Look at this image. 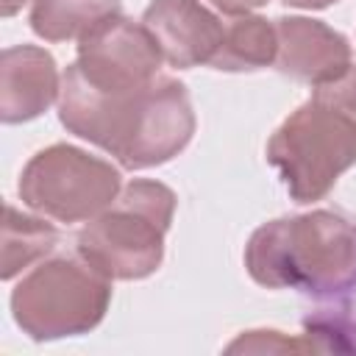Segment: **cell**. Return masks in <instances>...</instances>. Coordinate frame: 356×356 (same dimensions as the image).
Segmentation results:
<instances>
[{
	"mask_svg": "<svg viewBox=\"0 0 356 356\" xmlns=\"http://www.w3.org/2000/svg\"><path fill=\"white\" fill-rule=\"evenodd\" d=\"M142 22L164 61L178 70L211 64L225 33V22L200 0H150Z\"/></svg>",
	"mask_w": 356,
	"mask_h": 356,
	"instance_id": "ba28073f",
	"label": "cell"
},
{
	"mask_svg": "<svg viewBox=\"0 0 356 356\" xmlns=\"http://www.w3.org/2000/svg\"><path fill=\"white\" fill-rule=\"evenodd\" d=\"M278 56L275 22L259 14H239L225 19L222 44L209 67L220 72H253L273 67Z\"/></svg>",
	"mask_w": 356,
	"mask_h": 356,
	"instance_id": "8fae6325",
	"label": "cell"
},
{
	"mask_svg": "<svg viewBox=\"0 0 356 356\" xmlns=\"http://www.w3.org/2000/svg\"><path fill=\"white\" fill-rule=\"evenodd\" d=\"M275 70L312 89L334 81L350 67V42L345 33L312 17H278Z\"/></svg>",
	"mask_w": 356,
	"mask_h": 356,
	"instance_id": "9c48e42d",
	"label": "cell"
},
{
	"mask_svg": "<svg viewBox=\"0 0 356 356\" xmlns=\"http://www.w3.org/2000/svg\"><path fill=\"white\" fill-rule=\"evenodd\" d=\"M228 353L236 350H250V353H270V350H317V345L309 339H295V337H284L281 331H242V337H236L228 348Z\"/></svg>",
	"mask_w": 356,
	"mask_h": 356,
	"instance_id": "5bb4252c",
	"label": "cell"
},
{
	"mask_svg": "<svg viewBox=\"0 0 356 356\" xmlns=\"http://www.w3.org/2000/svg\"><path fill=\"white\" fill-rule=\"evenodd\" d=\"M58 245V231L44 222V217H33L19 211L14 203H6L3 222V281L17 278L31 264H39Z\"/></svg>",
	"mask_w": 356,
	"mask_h": 356,
	"instance_id": "4fadbf2b",
	"label": "cell"
},
{
	"mask_svg": "<svg viewBox=\"0 0 356 356\" xmlns=\"http://www.w3.org/2000/svg\"><path fill=\"white\" fill-rule=\"evenodd\" d=\"M108 303L111 278L78 253L42 259L11 289V317L33 342L95 331Z\"/></svg>",
	"mask_w": 356,
	"mask_h": 356,
	"instance_id": "277c9868",
	"label": "cell"
},
{
	"mask_svg": "<svg viewBox=\"0 0 356 356\" xmlns=\"http://www.w3.org/2000/svg\"><path fill=\"white\" fill-rule=\"evenodd\" d=\"M217 11H222L225 17H239V14H253L256 8H261L267 0H209Z\"/></svg>",
	"mask_w": 356,
	"mask_h": 356,
	"instance_id": "2e32d148",
	"label": "cell"
},
{
	"mask_svg": "<svg viewBox=\"0 0 356 356\" xmlns=\"http://www.w3.org/2000/svg\"><path fill=\"white\" fill-rule=\"evenodd\" d=\"M25 3H33V0H0V6H3V17H14Z\"/></svg>",
	"mask_w": 356,
	"mask_h": 356,
	"instance_id": "ac0fdd59",
	"label": "cell"
},
{
	"mask_svg": "<svg viewBox=\"0 0 356 356\" xmlns=\"http://www.w3.org/2000/svg\"><path fill=\"white\" fill-rule=\"evenodd\" d=\"M286 6H292V8H328V6H334V3H339V0H284Z\"/></svg>",
	"mask_w": 356,
	"mask_h": 356,
	"instance_id": "e0dca14e",
	"label": "cell"
},
{
	"mask_svg": "<svg viewBox=\"0 0 356 356\" xmlns=\"http://www.w3.org/2000/svg\"><path fill=\"white\" fill-rule=\"evenodd\" d=\"M61 125L114 156L125 170H147L175 159L195 134V108L178 78L159 75L128 92H100L75 64L61 75Z\"/></svg>",
	"mask_w": 356,
	"mask_h": 356,
	"instance_id": "6da1fadb",
	"label": "cell"
},
{
	"mask_svg": "<svg viewBox=\"0 0 356 356\" xmlns=\"http://www.w3.org/2000/svg\"><path fill=\"white\" fill-rule=\"evenodd\" d=\"M264 153L295 203L323 200L356 164V120L309 97L273 131Z\"/></svg>",
	"mask_w": 356,
	"mask_h": 356,
	"instance_id": "5b68a950",
	"label": "cell"
},
{
	"mask_svg": "<svg viewBox=\"0 0 356 356\" xmlns=\"http://www.w3.org/2000/svg\"><path fill=\"white\" fill-rule=\"evenodd\" d=\"M61 95L53 53L39 44H11L0 56V120L6 125L42 117Z\"/></svg>",
	"mask_w": 356,
	"mask_h": 356,
	"instance_id": "30bf717a",
	"label": "cell"
},
{
	"mask_svg": "<svg viewBox=\"0 0 356 356\" xmlns=\"http://www.w3.org/2000/svg\"><path fill=\"white\" fill-rule=\"evenodd\" d=\"M312 97L325 100V103H331L334 108H339V111H345L348 117L356 120V64L350 61V67H348L342 75H337V78L328 81V83L314 86Z\"/></svg>",
	"mask_w": 356,
	"mask_h": 356,
	"instance_id": "9a60e30c",
	"label": "cell"
},
{
	"mask_svg": "<svg viewBox=\"0 0 356 356\" xmlns=\"http://www.w3.org/2000/svg\"><path fill=\"white\" fill-rule=\"evenodd\" d=\"M117 11L120 0H33L28 22L44 42H70Z\"/></svg>",
	"mask_w": 356,
	"mask_h": 356,
	"instance_id": "7c38bea8",
	"label": "cell"
},
{
	"mask_svg": "<svg viewBox=\"0 0 356 356\" xmlns=\"http://www.w3.org/2000/svg\"><path fill=\"white\" fill-rule=\"evenodd\" d=\"M248 275L267 289L334 295L356 284V225L334 211L278 217L245 245Z\"/></svg>",
	"mask_w": 356,
	"mask_h": 356,
	"instance_id": "7a4b0ae2",
	"label": "cell"
},
{
	"mask_svg": "<svg viewBox=\"0 0 356 356\" xmlns=\"http://www.w3.org/2000/svg\"><path fill=\"white\" fill-rule=\"evenodd\" d=\"M175 192L150 178H134L117 200L75 234V253L111 281H139L164 261V236L175 214Z\"/></svg>",
	"mask_w": 356,
	"mask_h": 356,
	"instance_id": "3957f363",
	"label": "cell"
},
{
	"mask_svg": "<svg viewBox=\"0 0 356 356\" xmlns=\"http://www.w3.org/2000/svg\"><path fill=\"white\" fill-rule=\"evenodd\" d=\"M72 64L95 89L128 92L159 78L164 56L142 19L134 22L117 11L78 39V58Z\"/></svg>",
	"mask_w": 356,
	"mask_h": 356,
	"instance_id": "52a82bcc",
	"label": "cell"
},
{
	"mask_svg": "<svg viewBox=\"0 0 356 356\" xmlns=\"http://www.w3.org/2000/svg\"><path fill=\"white\" fill-rule=\"evenodd\" d=\"M120 189L122 175L111 161L67 142L36 150L17 181L22 206L64 225L97 217L117 200Z\"/></svg>",
	"mask_w": 356,
	"mask_h": 356,
	"instance_id": "8992f818",
	"label": "cell"
}]
</instances>
